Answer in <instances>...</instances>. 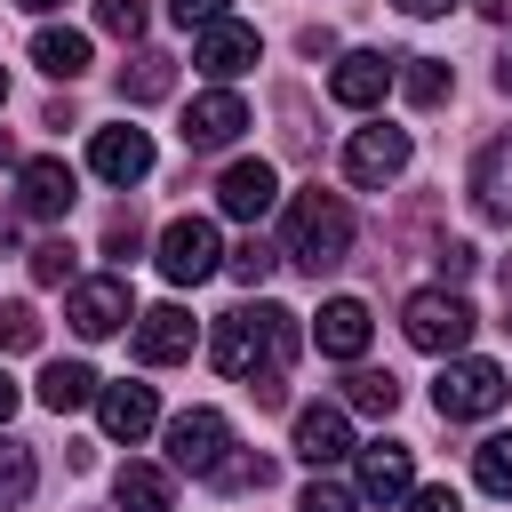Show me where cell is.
I'll return each instance as SVG.
<instances>
[{"mask_svg": "<svg viewBox=\"0 0 512 512\" xmlns=\"http://www.w3.org/2000/svg\"><path fill=\"white\" fill-rule=\"evenodd\" d=\"M496 288H504V312H512V256H504V272H496Z\"/></svg>", "mask_w": 512, "mask_h": 512, "instance_id": "cell-43", "label": "cell"}, {"mask_svg": "<svg viewBox=\"0 0 512 512\" xmlns=\"http://www.w3.org/2000/svg\"><path fill=\"white\" fill-rule=\"evenodd\" d=\"M408 128H392V120H376V128H352V144H344V176L360 184V192H384L400 168H408Z\"/></svg>", "mask_w": 512, "mask_h": 512, "instance_id": "cell-6", "label": "cell"}, {"mask_svg": "<svg viewBox=\"0 0 512 512\" xmlns=\"http://www.w3.org/2000/svg\"><path fill=\"white\" fill-rule=\"evenodd\" d=\"M400 64H408V72H400L408 104H424V112H432V104H448V88H456V80H448V64H440V56H400Z\"/></svg>", "mask_w": 512, "mask_h": 512, "instance_id": "cell-26", "label": "cell"}, {"mask_svg": "<svg viewBox=\"0 0 512 512\" xmlns=\"http://www.w3.org/2000/svg\"><path fill=\"white\" fill-rule=\"evenodd\" d=\"M216 368L232 376V384H280L288 376V360H296V312H280V304H240V312H224L216 320Z\"/></svg>", "mask_w": 512, "mask_h": 512, "instance_id": "cell-1", "label": "cell"}, {"mask_svg": "<svg viewBox=\"0 0 512 512\" xmlns=\"http://www.w3.org/2000/svg\"><path fill=\"white\" fill-rule=\"evenodd\" d=\"M240 128H248V104H240L232 88H208V96L184 112V144H192V152H224Z\"/></svg>", "mask_w": 512, "mask_h": 512, "instance_id": "cell-17", "label": "cell"}, {"mask_svg": "<svg viewBox=\"0 0 512 512\" xmlns=\"http://www.w3.org/2000/svg\"><path fill=\"white\" fill-rule=\"evenodd\" d=\"M472 8H480L488 24H512V0H472Z\"/></svg>", "mask_w": 512, "mask_h": 512, "instance_id": "cell-40", "label": "cell"}, {"mask_svg": "<svg viewBox=\"0 0 512 512\" xmlns=\"http://www.w3.org/2000/svg\"><path fill=\"white\" fill-rule=\"evenodd\" d=\"M296 512H360V496H352V488H336V480H312V488L296 496Z\"/></svg>", "mask_w": 512, "mask_h": 512, "instance_id": "cell-35", "label": "cell"}, {"mask_svg": "<svg viewBox=\"0 0 512 512\" xmlns=\"http://www.w3.org/2000/svg\"><path fill=\"white\" fill-rule=\"evenodd\" d=\"M192 344H200V320L184 304H152L136 320V360L144 368H176V360H192Z\"/></svg>", "mask_w": 512, "mask_h": 512, "instance_id": "cell-10", "label": "cell"}, {"mask_svg": "<svg viewBox=\"0 0 512 512\" xmlns=\"http://www.w3.org/2000/svg\"><path fill=\"white\" fill-rule=\"evenodd\" d=\"M0 104H8V64H0Z\"/></svg>", "mask_w": 512, "mask_h": 512, "instance_id": "cell-47", "label": "cell"}, {"mask_svg": "<svg viewBox=\"0 0 512 512\" xmlns=\"http://www.w3.org/2000/svg\"><path fill=\"white\" fill-rule=\"evenodd\" d=\"M216 488H232V496H248V488H272V456H256V448H224V464L208 472Z\"/></svg>", "mask_w": 512, "mask_h": 512, "instance_id": "cell-27", "label": "cell"}, {"mask_svg": "<svg viewBox=\"0 0 512 512\" xmlns=\"http://www.w3.org/2000/svg\"><path fill=\"white\" fill-rule=\"evenodd\" d=\"M16 416V384H8V368H0V424Z\"/></svg>", "mask_w": 512, "mask_h": 512, "instance_id": "cell-41", "label": "cell"}, {"mask_svg": "<svg viewBox=\"0 0 512 512\" xmlns=\"http://www.w3.org/2000/svg\"><path fill=\"white\" fill-rule=\"evenodd\" d=\"M496 88H504V96H512V48H504V56H496Z\"/></svg>", "mask_w": 512, "mask_h": 512, "instance_id": "cell-42", "label": "cell"}, {"mask_svg": "<svg viewBox=\"0 0 512 512\" xmlns=\"http://www.w3.org/2000/svg\"><path fill=\"white\" fill-rule=\"evenodd\" d=\"M160 272H168L176 288H200L208 272H224V240H216V224H208V216H176V224L160 232Z\"/></svg>", "mask_w": 512, "mask_h": 512, "instance_id": "cell-5", "label": "cell"}, {"mask_svg": "<svg viewBox=\"0 0 512 512\" xmlns=\"http://www.w3.org/2000/svg\"><path fill=\"white\" fill-rule=\"evenodd\" d=\"M0 168H16V144H8V128H0Z\"/></svg>", "mask_w": 512, "mask_h": 512, "instance_id": "cell-45", "label": "cell"}, {"mask_svg": "<svg viewBox=\"0 0 512 512\" xmlns=\"http://www.w3.org/2000/svg\"><path fill=\"white\" fill-rule=\"evenodd\" d=\"M64 320L96 344V336H112V328H128V320H136V296H128V280H120V272H96V280H72Z\"/></svg>", "mask_w": 512, "mask_h": 512, "instance_id": "cell-7", "label": "cell"}, {"mask_svg": "<svg viewBox=\"0 0 512 512\" xmlns=\"http://www.w3.org/2000/svg\"><path fill=\"white\" fill-rule=\"evenodd\" d=\"M296 456H304L312 472H328L336 456H352V424H344V408H336V400L296 408Z\"/></svg>", "mask_w": 512, "mask_h": 512, "instance_id": "cell-16", "label": "cell"}, {"mask_svg": "<svg viewBox=\"0 0 512 512\" xmlns=\"http://www.w3.org/2000/svg\"><path fill=\"white\" fill-rule=\"evenodd\" d=\"M112 496H120V512H176V472H160V464H120V472H112Z\"/></svg>", "mask_w": 512, "mask_h": 512, "instance_id": "cell-21", "label": "cell"}, {"mask_svg": "<svg viewBox=\"0 0 512 512\" xmlns=\"http://www.w3.org/2000/svg\"><path fill=\"white\" fill-rule=\"evenodd\" d=\"M344 408L392 416V408H400V376H392V368H352V376H344Z\"/></svg>", "mask_w": 512, "mask_h": 512, "instance_id": "cell-25", "label": "cell"}, {"mask_svg": "<svg viewBox=\"0 0 512 512\" xmlns=\"http://www.w3.org/2000/svg\"><path fill=\"white\" fill-rule=\"evenodd\" d=\"M472 208L488 224H512V136L480 144V160H472Z\"/></svg>", "mask_w": 512, "mask_h": 512, "instance_id": "cell-20", "label": "cell"}, {"mask_svg": "<svg viewBox=\"0 0 512 512\" xmlns=\"http://www.w3.org/2000/svg\"><path fill=\"white\" fill-rule=\"evenodd\" d=\"M72 264H80V256H72V240H40V248H32V280H40V288H64V280H72Z\"/></svg>", "mask_w": 512, "mask_h": 512, "instance_id": "cell-31", "label": "cell"}, {"mask_svg": "<svg viewBox=\"0 0 512 512\" xmlns=\"http://www.w3.org/2000/svg\"><path fill=\"white\" fill-rule=\"evenodd\" d=\"M224 264H232V280H248V288H256V280H272V248H264V240H240Z\"/></svg>", "mask_w": 512, "mask_h": 512, "instance_id": "cell-34", "label": "cell"}, {"mask_svg": "<svg viewBox=\"0 0 512 512\" xmlns=\"http://www.w3.org/2000/svg\"><path fill=\"white\" fill-rule=\"evenodd\" d=\"M96 416H104V432L112 440H144L152 424H160V400H152V384H96Z\"/></svg>", "mask_w": 512, "mask_h": 512, "instance_id": "cell-19", "label": "cell"}, {"mask_svg": "<svg viewBox=\"0 0 512 512\" xmlns=\"http://www.w3.org/2000/svg\"><path fill=\"white\" fill-rule=\"evenodd\" d=\"M88 168L128 192V184L152 176V136H144V128H96V136H88Z\"/></svg>", "mask_w": 512, "mask_h": 512, "instance_id": "cell-12", "label": "cell"}, {"mask_svg": "<svg viewBox=\"0 0 512 512\" xmlns=\"http://www.w3.org/2000/svg\"><path fill=\"white\" fill-rule=\"evenodd\" d=\"M256 24H240V16H216V24H200V48H192V64L208 72V80H240L248 64H256Z\"/></svg>", "mask_w": 512, "mask_h": 512, "instance_id": "cell-11", "label": "cell"}, {"mask_svg": "<svg viewBox=\"0 0 512 512\" xmlns=\"http://www.w3.org/2000/svg\"><path fill=\"white\" fill-rule=\"evenodd\" d=\"M472 304L456 296V288H416L408 304H400V336L416 344V352H432V360H448V352H464L472 344Z\"/></svg>", "mask_w": 512, "mask_h": 512, "instance_id": "cell-3", "label": "cell"}, {"mask_svg": "<svg viewBox=\"0 0 512 512\" xmlns=\"http://www.w3.org/2000/svg\"><path fill=\"white\" fill-rule=\"evenodd\" d=\"M0 352H40V312L32 304H0Z\"/></svg>", "mask_w": 512, "mask_h": 512, "instance_id": "cell-30", "label": "cell"}, {"mask_svg": "<svg viewBox=\"0 0 512 512\" xmlns=\"http://www.w3.org/2000/svg\"><path fill=\"white\" fill-rule=\"evenodd\" d=\"M168 88H176V56H168V48H136V56L120 64V96H128V104H160Z\"/></svg>", "mask_w": 512, "mask_h": 512, "instance_id": "cell-23", "label": "cell"}, {"mask_svg": "<svg viewBox=\"0 0 512 512\" xmlns=\"http://www.w3.org/2000/svg\"><path fill=\"white\" fill-rule=\"evenodd\" d=\"M280 256H288V264H304L312 280H320V272H336V264L352 256V208H344L336 192H320V184L288 192V240H280Z\"/></svg>", "mask_w": 512, "mask_h": 512, "instance_id": "cell-2", "label": "cell"}, {"mask_svg": "<svg viewBox=\"0 0 512 512\" xmlns=\"http://www.w3.org/2000/svg\"><path fill=\"white\" fill-rule=\"evenodd\" d=\"M96 32L136 40V32H144V0H96Z\"/></svg>", "mask_w": 512, "mask_h": 512, "instance_id": "cell-33", "label": "cell"}, {"mask_svg": "<svg viewBox=\"0 0 512 512\" xmlns=\"http://www.w3.org/2000/svg\"><path fill=\"white\" fill-rule=\"evenodd\" d=\"M408 488H416L408 440H368V448H360V504H400Z\"/></svg>", "mask_w": 512, "mask_h": 512, "instance_id": "cell-13", "label": "cell"}, {"mask_svg": "<svg viewBox=\"0 0 512 512\" xmlns=\"http://www.w3.org/2000/svg\"><path fill=\"white\" fill-rule=\"evenodd\" d=\"M432 256H440V280H472V264H480V256H472L464 240H440Z\"/></svg>", "mask_w": 512, "mask_h": 512, "instance_id": "cell-36", "label": "cell"}, {"mask_svg": "<svg viewBox=\"0 0 512 512\" xmlns=\"http://www.w3.org/2000/svg\"><path fill=\"white\" fill-rule=\"evenodd\" d=\"M16 8H32V16H48V8H64V0H16Z\"/></svg>", "mask_w": 512, "mask_h": 512, "instance_id": "cell-46", "label": "cell"}, {"mask_svg": "<svg viewBox=\"0 0 512 512\" xmlns=\"http://www.w3.org/2000/svg\"><path fill=\"white\" fill-rule=\"evenodd\" d=\"M272 200H280L272 160H232V168H224V184H216V208H224V216H240V224H256Z\"/></svg>", "mask_w": 512, "mask_h": 512, "instance_id": "cell-18", "label": "cell"}, {"mask_svg": "<svg viewBox=\"0 0 512 512\" xmlns=\"http://www.w3.org/2000/svg\"><path fill=\"white\" fill-rule=\"evenodd\" d=\"M136 248H144V216H136V208H112V224H104V256L128 264Z\"/></svg>", "mask_w": 512, "mask_h": 512, "instance_id": "cell-32", "label": "cell"}, {"mask_svg": "<svg viewBox=\"0 0 512 512\" xmlns=\"http://www.w3.org/2000/svg\"><path fill=\"white\" fill-rule=\"evenodd\" d=\"M368 336H376V320H368V304H360V296H328V304H320V320H312V344H320L328 360H360V352H368Z\"/></svg>", "mask_w": 512, "mask_h": 512, "instance_id": "cell-15", "label": "cell"}, {"mask_svg": "<svg viewBox=\"0 0 512 512\" xmlns=\"http://www.w3.org/2000/svg\"><path fill=\"white\" fill-rule=\"evenodd\" d=\"M168 16L192 32V24H216V16H224V0H168Z\"/></svg>", "mask_w": 512, "mask_h": 512, "instance_id": "cell-37", "label": "cell"}, {"mask_svg": "<svg viewBox=\"0 0 512 512\" xmlns=\"http://www.w3.org/2000/svg\"><path fill=\"white\" fill-rule=\"evenodd\" d=\"M224 448H232V424L216 416V408H184V416H168V472H216L224 464Z\"/></svg>", "mask_w": 512, "mask_h": 512, "instance_id": "cell-8", "label": "cell"}, {"mask_svg": "<svg viewBox=\"0 0 512 512\" xmlns=\"http://www.w3.org/2000/svg\"><path fill=\"white\" fill-rule=\"evenodd\" d=\"M392 8H400V16H448L456 0H392Z\"/></svg>", "mask_w": 512, "mask_h": 512, "instance_id": "cell-39", "label": "cell"}, {"mask_svg": "<svg viewBox=\"0 0 512 512\" xmlns=\"http://www.w3.org/2000/svg\"><path fill=\"white\" fill-rule=\"evenodd\" d=\"M32 64H40L48 80H80V72H88V32H72V24H40V32H32Z\"/></svg>", "mask_w": 512, "mask_h": 512, "instance_id": "cell-22", "label": "cell"}, {"mask_svg": "<svg viewBox=\"0 0 512 512\" xmlns=\"http://www.w3.org/2000/svg\"><path fill=\"white\" fill-rule=\"evenodd\" d=\"M88 400H96V368H88V360H48V368H40V408L72 416V408H88Z\"/></svg>", "mask_w": 512, "mask_h": 512, "instance_id": "cell-24", "label": "cell"}, {"mask_svg": "<svg viewBox=\"0 0 512 512\" xmlns=\"http://www.w3.org/2000/svg\"><path fill=\"white\" fill-rule=\"evenodd\" d=\"M408 512H464L456 488H408Z\"/></svg>", "mask_w": 512, "mask_h": 512, "instance_id": "cell-38", "label": "cell"}, {"mask_svg": "<svg viewBox=\"0 0 512 512\" xmlns=\"http://www.w3.org/2000/svg\"><path fill=\"white\" fill-rule=\"evenodd\" d=\"M472 480H480L488 496H512V432H488V440L472 448Z\"/></svg>", "mask_w": 512, "mask_h": 512, "instance_id": "cell-28", "label": "cell"}, {"mask_svg": "<svg viewBox=\"0 0 512 512\" xmlns=\"http://www.w3.org/2000/svg\"><path fill=\"white\" fill-rule=\"evenodd\" d=\"M8 240H16V216H8V208H0V248H8Z\"/></svg>", "mask_w": 512, "mask_h": 512, "instance_id": "cell-44", "label": "cell"}, {"mask_svg": "<svg viewBox=\"0 0 512 512\" xmlns=\"http://www.w3.org/2000/svg\"><path fill=\"white\" fill-rule=\"evenodd\" d=\"M32 480H40V472H32V448H24V440H0V512H16V504L32 496Z\"/></svg>", "mask_w": 512, "mask_h": 512, "instance_id": "cell-29", "label": "cell"}, {"mask_svg": "<svg viewBox=\"0 0 512 512\" xmlns=\"http://www.w3.org/2000/svg\"><path fill=\"white\" fill-rule=\"evenodd\" d=\"M72 200H80V176H72L56 152H40V160H24V168H16V208H24V216L56 224Z\"/></svg>", "mask_w": 512, "mask_h": 512, "instance_id": "cell-9", "label": "cell"}, {"mask_svg": "<svg viewBox=\"0 0 512 512\" xmlns=\"http://www.w3.org/2000/svg\"><path fill=\"white\" fill-rule=\"evenodd\" d=\"M504 368L496 360H464V352H448L440 360V384H432V408L448 416V424H472V416H496L504 408Z\"/></svg>", "mask_w": 512, "mask_h": 512, "instance_id": "cell-4", "label": "cell"}, {"mask_svg": "<svg viewBox=\"0 0 512 512\" xmlns=\"http://www.w3.org/2000/svg\"><path fill=\"white\" fill-rule=\"evenodd\" d=\"M392 64H400V56H384V48H352V56L328 72V96H336V104H352V112H368V104H384Z\"/></svg>", "mask_w": 512, "mask_h": 512, "instance_id": "cell-14", "label": "cell"}]
</instances>
